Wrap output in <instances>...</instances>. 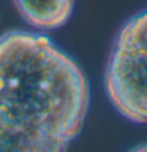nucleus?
Returning a JSON list of instances; mask_svg holds the SVG:
<instances>
[{
  "mask_svg": "<svg viewBox=\"0 0 147 152\" xmlns=\"http://www.w3.org/2000/svg\"><path fill=\"white\" fill-rule=\"evenodd\" d=\"M135 151H147V144H142V146H136Z\"/></svg>",
  "mask_w": 147,
  "mask_h": 152,
  "instance_id": "20e7f679",
  "label": "nucleus"
},
{
  "mask_svg": "<svg viewBox=\"0 0 147 152\" xmlns=\"http://www.w3.org/2000/svg\"><path fill=\"white\" fill-rule=\"evenodd\" d=\"M13 3L33 30L52 32L70 21L76 0H13Z\"/></svg>",
  "mask_w": 147,
  "mask_h": 152,
  "instance_id": "7ed1b4c3",
  "label": "nucleus"
},
{
  "mask_svg": "<svg viewBox=\"0 0 147 152\" xmlns=\"http://www.w3.org/2000/svg\"><path fill=\"white\" fill-rule=\"evenodd\" d=\"M104 89L123 119L147 124V7L119 30L106 65Z\"/></svg>",
  "mask_w": 147,
  "mask_h": 152,
  "instance_id": "f03ea898",
  "label": "nucleus"
},
{
  "mask_svg": "<svg viewBox=\"0 0 147 152\" xmlns=\"http://www.w3.org/2000/svg\"><path fill=\"white\" fill-rule=\"evenodd\" d=\"M89 106L87 76L46 32L0 35V151H65Z\"/></svg>",
  "mask_w": 147,
  "mask_h": 152,
  "instance_id": "f257e3e1",
  "label": "nucleus"
}]
</instances>
